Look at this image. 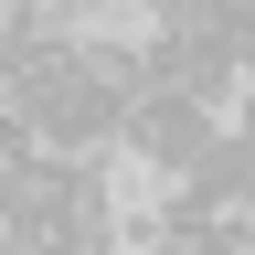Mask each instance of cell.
I'll return each mask as SVG.
<instances>
[{"label": "cell", "instance_id": "cell-1", "mask_svg": "<svg viewBox=\"0 0 255 255\" xmlns=\"http://www.w3.org/2000/svg\"><path fill=\"white\" fill-rule=\"evenodd\" d=\"M213 138H223V117H213V107H191V96H170V85H159L138 117H128V159H149V170H170V181L202 170Z\"/></svg>", "mask_w": 255, "mask_h": 255}, {"label": "cell", "instance_id": "cell-2", "mask_svg": "<svg viewBox=\"0 0 255 255\" xmlns=\"http://www.w3.org/2000/svg\"><path fill=\"white\" fill-rule=\"evenodd\" d=\"M159 75H170V96H191V107H245V64L234 43H159Z\"/></svg>", "mask_w": 255, "mask_h": 255}, {"label": "cell", "instance_id": "cell-3", "mask_svg": "<svg viewBox=\"0 0 255 255\" xmlns=\"http://www.w3.org/2000/svg\"><path fill=\"white\" fill-rule=\"evenodd\" d=\"M75 53H85L96 96H107V107H128V117H138L159 85H170V75H159V43H96V32H75Z\"/></svg>", "mask_w": 255, "mask_h": 255}, {"label": "cell", "instance_id": "cell-4", "mask_svg": "<svg viewBox=\"0 0 255 255\" xmlns=\"http://www.w3.org/2000/svg\"><path fill=\"white\" fill-rule=\"evenodd\" d=\"M191 181H202L223 213H255V128H223V138H213V159H202Z\"/></svg>", "mask_w": 255, "mask_h": 255}, {"label": "cell", "instance_id": "cell-5", "mask_svg": "<svg viewBox=\"0 0 255 255\" xmlns=\"http://www.w3.org/2000/svg\"><path fill=\"white\" fill-rule=\"evenodd\" d=\"M159 43H234V21H223V0H159L149 11Z\"/></svg>", "mask_w": 255, "mask_h": 255}, {"label": "cell", "instance_id": "cell-6", "mask_svg": "<svg viewBox=\"0 0 255 255\" xmlns=\"http://www.w3.org/2000/svg\"><path fill=\"white\" fill-rule=\"evenodd\" d=\"M0 255H85V245L53 234V223H0Z\"/></svg>", "mask_w": 255, "mask_h": 255}, {"label": "cell", "instance_id": "cell-7", "mask_svg": "<svg viewBox=\"0 0 255 255\" xmlns=\"http://www.w3.org/2000/svg\"><path fill=\"white\" fill-rule=\"evenodd\" d=\"M234 128H255V85H245V107H234Z\"/></svg>", "mask_w": 255, "mask_h": 255}, {"label": "cell", "instance_id": "cell-8", "mask_svg": "<svg viewBox=\"0 0 255 255\" xmlns=\"http://www.w3.org/2000/svg\"><path fill=\"white\" fill-rule=\"evenodd\" d=\"M149 11H159V0H149Z\"/></svg>", "mask_w": 255, "mask_h": 255}]
</instances>
